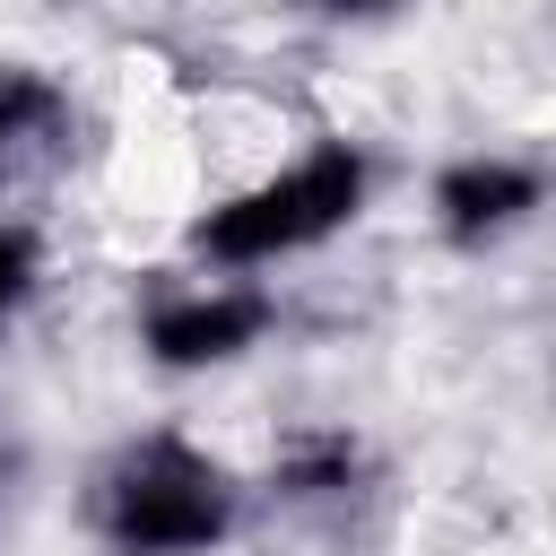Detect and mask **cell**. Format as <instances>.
Listing matches in <instances>:
<instances>
[{
	"label": "cell",
	"mask_w": 556,
	"mask_h": 556,
	"mask_svg": "<svg viewBox=\"0 0 556 556\" xmlns=\"http://www.w3.org/2000/svg\"><path fill=\"white\" fill-rule=\"evenodd\" d=\"M365 200H374V156L356 139H339V130L295 139L287 156L252 165L191 217V261H200V278L269 287V269H295L321 243H339L365 217Z\"/></svg>",
	"instance_id": "6da1fadb"
},
{
	"label": "cell",
	"mask_w": 556,
	"mask_h": 556,
	"mask_svg": "<svg viewBox=\"0 0 556 556\" xmlns=\"http://www.w3.org/2000/svg\"><path fill=\"white\" fill-rule=\"evenodd\" d=\"M243 521L235 469L182 426L130 434L96 478V539L113 556H217Z\"/></svg>",
	"instance_id": "7a4b0ae2"
},
{
	"label": "cell",
	"mask_w": 556,
	"mask_h": 556,
	"mask_svg": "<svg viewBox=\"0 0 556 556\" xmlns=\"http://www.w3.org/2000/svg\"><path fill=\"white\" fill-rule=\"evenodd\" d=\"M278 330V287L252 278H174L148 313H139V356L156 374H226L243 365L261 339Z\"/></svg>",
	"instance_id": "3957f363"
},
{
	"label": "cell",
	"mask_w": 556,
	"mask_h": 556,
	"mask_svg": "<svg viewBox=\"0 0 556 556\" xmlns=\"http://www.w3.org/2000/svg\"><path fill=\"white\" fill-rule=\"evenodd\" d=\"M539 200H547V174H539L530 156H504V148L452 156V165L434 174V191H426L434 226H443L460 252H486V243L521 235V226L539 217Z\"/></svg>",
	"instance_id": "277c9868"
},
{
	"label": "cell",
	"mask_w": 556,
	"mask_h": 556,
	"mask_svg": "<svg viewBox=\"0 0 556 556\" xmlns=\"http://www.w3.org/2000/svg\"><path fill=\"white\" fill-rule=\"evenodd\" d=\"M61 122H70V87L52 70H35V61H0V165L52 148Z\"/></svg>",
	"instance_id": "5b68a950"
},
{
	"label": "cell",
	"mask_w": 556,
	"mask_h": 556,
	"mask_svg": "<svg viewBox=\"0 0 556 556\" xmlns=\"http://www.w3.org/2000/svg\"><path fill=\"white\" fill-rule=\"evenodd\" d=\"M35 278H43V252H35V226H17V217H0V330L17 321V304L35 295Z\"/></svg>",
	"instance_id": "8992f818"
}]
</instances>
